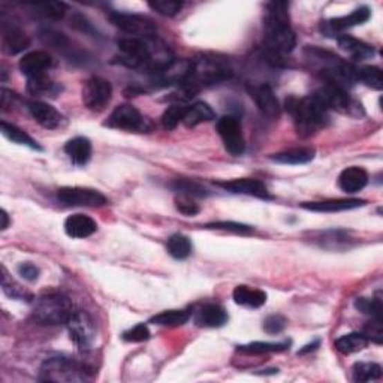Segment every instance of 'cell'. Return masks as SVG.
<instances>
[{
    "mask_svg": "<svg viewBox=\"0 0 383 383\" xmlns=\"http://www.w3.org/2000/svg\"><path fill=\"white\" fill-rule=\"evenodd\" d=\"M368 183V172L359 167H349L339 176V186L346 194H357Z\"/></svg>",
    "mask_w": 383,
    "mask_h": 383,
    "instance_id": "cell-22",
    "label": "cell"
},
{
    "mask_svg": "<svg viewBox=\"0 0 383 383\" xmlns=\"http://www.w3.org/2000/svg\"><path fill=\"white\" fill-rule=\"evenodd\" d=\"M315 96L328 111L334 109V111L340 114H348L353 117L364 115L362 105L348 93V90L326 84L321 90H317Z\"/></svg>",
    "mask_w": 383,
    "mask_h": 383,
    "instance_id": "cell-6",
    "label": "cell"
},
{
    "mask_svg": "<svg viewBox=\"0 0 383 383\" xmlns=\"http://www.w3.org/2000/svg\"><path fill=\"white\" fill-rule=\"evenodd\" d=\"M190 317H194V322L203 328H221L227 322L226 310L218 304L198 306Z\"/></svg>",
    "mask_w": 383,
    "mask_h": 383,
    "instance_id": "cell-17",
    "label": "cell"
},
{
    "mask_svg": "<svg viewBox=\"0 0 383 383\" xmlns=\"http://www.w3.org/2000/svg\"><path fill=\"white\" fill-rule=\"evenodd\" d=\"M288 113L294 118L297 132L303 138L315 135L330 122L328 109L319 102L315 95L306 97H289L286 100Z\"/></svg>",
    "mask_w": 383,
    "mask_h": 383,
    "instance_id": "cell-3",
    "label": "cell"
},
{
    "mask_svg": "<svg viewBox=\"0 0 383 383\" xmlns=\"http://www.w3.org/2000/svg\"><path fill=\"white\" fill-rule=\"evenodd\" d=\"M97 231V223L90 216L72 214L65 221V232L71 239H87Z\"/></svg>",
    "mask_w": 383,
    "mask_h": 383,
    "instance_id": "cell-21",
    "label": "cell"
},
{
    "mask_svg": "<svg viewBox=\"0 0 383 383\" xmlns=\"http://www.w3.org/2000/svg\"><path fill=\"white\" fill-rule=\"evenodd\" d=\"M214 117H216V114L213 111V108L208 104L203 102V100H198V102L187 106L183 123L187 127H195L200 123L214 120Z\"/></svg>",
    "mask_w": 383,
    "mask_h": 383,
    "instance_id": "cell-29",
    "label": "cell"
},
{
    "mask_svg": "<svg viewBox=\"0 0 383 383\" xmlns=\"http://www.w3.org/2000/svg\"><path fill=\"white\" fill-rule=\"evenodd\" d=\"M263 35L267 47L272 54H286L295 48L297 36L289 24L288 3L271 2L267 5Z\"/></svg>",
    "mask_w": 383,
    "mask_h": 383,
    "instance_id": "cell-2",
    "label": "cell"
},
{
    "mask_svg": "<svg viewBox=\"0 0 383 383\" xmlns=\"http://www.w3.org/2000/svg\"><path fill=\"white\" fill-rule=\"evenodd\" d=\"M74 310V306L65 295L47 294L35 301L33 319L41 325L68 324Z\"/></svg>",
    "mask_w": 383,
    "mask_h": 383,
    "instance_id": "cell-4",
    "label": "cell"
},
{
    "mask_svg": "<svg viewBox=\"0 0 383 383\" xmlns=\"http://www.w3.org/2000/svg\"><path fill=\"white\" fill-rule=\"evenodd\" d=\"M247 90L262 114L270 118H277L280 115V104L268 84H250Z\"/></svg>",
    "mask_w": 383,
    "mask_h": 383,
    "instance_id": "cell-16",
    "label": "cell"
},
{
    "mask_svg": "<svg viewBox=\"0 0 383 383\" xmlns=\"http://www.w3.org/2000/svg\"><path fill=\"white\" fill-rule=\"evenodd\" d=\"M234 301L236 304L250 307V308H259L267 303V294L261 289H254L250 286L240 285L234 289Z\"/></svg>",
    "mask_w": 383,
    "mask_h": 383,
    "instance_id": "cell-26",
    "label": "cell"
},
{
    "mask_svg": "<svg viewBox=\"0 0 383 383\" xmlns=\"http://www.w3.org/2000/svg\"><path fill=\"white\" fill-rule=\"evenodd\" d=\"M368 339L364 334L359 333H351L342 335L340 339H337L334 346L335 349L339 351L343 355H351V353H357L364 351L368 346Z\"/></svg>",
    "mask_w": 383,
    "mask_h": 383,
    "instance_id": "cell-30",
    "label": "cell"
},
{
    "mask_svg": "<svg viewBox=\"0 0 383 383\" xmlns=\"http://www.w3.org/2000/svg\"><path fill=\"white\" fill-rule=\"evenodd\" d=\"M30 41L26 33L17 26L3 27L2 33V48L9 56H15L18 53H23L29 48Z\"/></svg>",
    "mask_w": 383,
    "mask_h": 383,
    "instance_id": "cell-23",
    "label": "cell"
},
{
    "mask_svg": "<svg viewBox=\"0 0 383 383\" xmlns=\"http://www.w3.org/2000/svg\"><path fill=\"white\" fill-rule=\"evenodd\" d=\"M290 342H253L249 344H243L239 346V349L241 352H247V353H254V355H261V353H267V352H283L289 349Z\"/></svg>",
    "mask_w": 383,
    "mask_h": 383,
    "instance_id": "cell-36",
    "label": "cell"
},
{
    "mask_svg": "<svg viewBox=\"0 0 383 383\" xmlns=\"http://www.w3.org/2000/svg\"><path fill=\"white\" fill-rule=\"evenodd\" d=\"M171 187L178 195H186L192 198H207L209 195V192L204 186H200L194 180H176L171 183Z\"/></svg>",
    "mask_w": 383,
    "mask_h": 383,
    "instance_id": "cell-38",
    "label": "cell"
},
{
    "mask_svg": "<svg viewBox=\"0 0 383 383\" xmlns=\"http://www.w3.org/2000/svg\"><path fill=\"white\" fill-rule=\"evenodd\" d=\"M190 313L186 312V310H167V312H162L156 316H153L150 319V324L159 325V326H181L189 322Z\"/></svg>",
    "mask_w": 383,
    "mask_h": 383,
    "instance_id": "cell-32",
    "label": "cell"
},
{
    "mask_svg": "<svg viewBox=\"0 0 383 383\" xmlns=\"http://www.w3.org/2000/svg\"><path fill=\"white\" fill-rule=\"evenodd\" d=\"M366 205V200L357 198H346V199H328L319 200V203H304L301 204L304 209L316 213H339L346 212V209H355Z\"/></svg>",
    "mask_w": 383,
    "mask_h": 383,
    "instance_id": "cell-20",
    "label": "cell"
},
{
    "mask_svg": "<svg viewBox=\"0 0 383 383\" xmlns=\"http://www.w3.org/2000/svg\"><path fill=\"white\" fill-rule=\"evenodd\" d=\"M337 42H339V47L343 51L349 53L355 60H367L375 56V48H373L371 45L353 38V36L340 35L339 38H337Z\"/></svg>",
    "mask_w": 383,
    "mask_h": 383,
    "instance_id": "cell-25",
    "label": "cell"
},
{
    "mask_svg": "<svg viewBox=\"0 0 383 383\" xmlns=\"http://www.w3.org/2000/svg\"><path fill=\"white\" fill-rule=\"evenodd\" d=\"M364 335H366L368 340L380 344L382 343V337H383L382 321H379V319H373L371 317V321L367 322V325L364 326Z\"/></svg>",
    "mask_w": 383,
    "mask_h": 383,
    "instance_id": "cell-48",
    "label": "cell"
},
{
    "mask_svg": "<svg viewBox=\"0 0 383 383\" xmlns=\"http://www.w3.org/2000/svg\"><path fill=\"white\" fill-rule=\"evenodd\" d=\"M51 65L53 59L47 51H30L21 57L18 68L27 78H30L45 74V71H48Z\"/></svg>",
    "mask_w": 383,
    "mask_h": 383,
    "instance_id": "cell-19",
    "label": "cell"
},
{
    "mask_svg": "<svg viewBox=\"0 0 383 383\" xmlns=\"http://www.w3.org/2000/svg\"><path fill=\"white\" fill-rule=\"evenodd\" d=\"M83 104L90 111H102L113 96V86L108 80L92 77L83 87Z\"/></svg>",
    "mask_w": 383,
    "mask_h": 383,
    "instance_id": "cell-10",
    "label": "cell"
},
{
    "mask_svg": "<svg viewBox=\"0 0 383 383\" xmlns=\"http://www.w3.org/2000/svg\"><path fill=\"white\" fill-rule=\"evenodd\" d=\"M41 36V41L44 44H47L50 45V47L53 48H56V50H62V51H65L69 48V39L66 38L65 35L60 33V32H56V30H42L39 33Z\"/></svg>",
    "mask_w": 383,
    "mask_h": 383,
    "instance_id": "cell-41",
    "label": "cell"
},
{
    "mask_svg": "<svg viewBox=\"0 0 383 383\" xmlns=\"http://www.w3.org/2000/svg\"><path fill=\"white\" fill-rule=\"evenodd\" d=\"M149 6L163 17H176L183 9V3L174 0H156V2H150Z\"/></svg>",
    "mask_w": 383,
    "mask_h": 383,
    "instance_id": "cell-42",
    "label": "cell"
},
{
    "mask_svg": "<svg viewBox=\"0 0 383 383\" xmlns=\"http://www.w3.org/2000/svg\"><path fill=\"white\" fill-rule=\"evenodd\" d=\"M71 26L74 27V29L80 30V32H84V33H90V35H95V29H93V26L90 24L87 21V18L83 17V15H80V14H75L74 17L71 18Z\"/></svg>",
    "mask_w": 383,
    "mask_h": 383,
    "instance_id": "cell-50",
    "label": "cell"
},
{
    "mask_svg": "<svg viewBox=\"0 0 383 383\" xmlns=\"http://www.w3.org/2000/svg\"><path fill=\"white\" fill-rule=\"evenodd\" d=\"M32 8H35L39 15L51 21L62 20L68 12V5L63 2H36L32 3Z\"/></svg>",
    "mask_w": 383,
    "mask_h": 383,
    "instance_id": "cell-34",
    "label": "cell"
},
{
    "mask_svg": "<svg viewBox=\"0 0 383 383\" xmlns=\"http://www.w3.org/2000/svg\"><path fill=\"white\" fill-rule=\"evenodd\" d=\"M111 23L123 30L124 33L131 35L132 38L140 39H154L156 38L158 29L150 18L140 15V14H126V12H111L109 14Z\"/></svg>",
    "mask_w": 383,
    "mask_h": 383,
    "instance_id": "cell-7",
    "label": "cell"
},
{
    "mask_svg": "<svg viewBox=\"0 0 383 383\" xmlns=\"http://www.w3.org/2000/svg\"><path fill=\"white\" fill-rule=\"evenodd\" d=\"M286 317L281 315H271L263 321L262 328L267 334H280L286 328Z\"/></svg>",
    "mask_w": 383,
    "mask_h": 383,
    "instance_id": "cell-47",
    "label": "cell"
},
{
    "mask_svg": "<svg viewBox=\"0 0 383 383\" xmlns=\"http://www.w3.org/2000/svg\"><path fill=\"white\" fill-rule=\"evenodd\" d=\"M65 153L75 167H84L92 158V142L86 136H75L66 142Z\"/></svg>",
    "mask_w": 383,
    "mask_h": 383,
    "instance_id": "cell-24",
    "label": "cell"
},
{
    "mask_svg": "<svg viewBox=\"0 0 383 383\" xmlns=\"http://www.w3.org/2000/svg\"><path fill=\"white\" fill-rule=\"evenodd\" d=\"M216 129L221 135L226 151L231 153L232 156H241L245 150V142L239 118L234 115H223L217 122Z\"/></svg>",
    "mask_w": 383,
    "mask_h": 383,
    "instance_id": "cell-11",
    "label": "cell"
},
{
    "mask_svg": "<svg viewBox=\"0 0 383 383\" xmlns=\"http://www.w3.org/2000/svg\"><path fill=\"white\" fill-rule=\"evenodd\" d=\"M150 330L149 326L145 324H138L135 325L133 328H131V330H127L123 333V340L124 342H129V343H142V342H147L150 339Z\"/></svg>",
    "mask_w": 383,
    "mask_h": 383,
    "instance_id": "cell-45",
    "label": "cell"
},
{
    "mask_svg": "<svg viewBox=\"0 0 383 383\" xmlns=\"http://www.w3.org/2000/svg\"><path fill=\"white\" fill-rule=\"evenodd\" d=\"M105 126L127 132H147L151 129V123L147 118L129 104L118 105L108 117Z\"/></svg>",
    "mask_w": 383,
    "mask_h": 383,
    "instance_id": "cell-8",
    "label": "cell"
},
{
    "mask_svg": "<svg viewBox=\"0 0 383 383\" xmlns=\"http://www.w3.org/2000/svg\"><path fill=\"white\" fill-rule=\"evenodd\" d=\"M317 346H319V340H315L313 343H310V344L304 346V348L298 352V355H304V353H307V352H310V351H315V349L317 348Z\"/></svg>",
    "mask_w": 383,
    "mask_h": 383,
    "instance_id": "cell-51",
    "label": "cell"
},
{
    "mask_svg": "<svg viewBox=\"0 0 383 383\" xmlns=\"http://www.w3.org/2000/svg\"><path fill=\"white\" fill-rule=\"evenodd\" d=\"M370 17H371L370 9L367 6H359L349 15L337 17V18H331V20L324 21L321 24V32L326 35L328 38H335V35L340 36V33L351 29V27L367 23L370 20ZM339 36H337V38H339Z\"/></svg>",
    "mask_w": 383,
    "mask_h": 383,
    "instance_id": "cell-13",
    "label": "cell"
},
{
    "mask_svg": "<svg viewBox=\"0 0 383 383\" xmlns=\"http://www.w3.org/2000/svg\"><path fill=\"white\" fill-rule=\"evenodd\" d=\"M355 307H357L358 312L368 315L373 319H379L382 321V312H383V303L382 298L376 297V298H358L355 301Z\"/></svg>",
    "mask_w": 383,
    "mask_h": 383,
    "instance_id": "cell-40",
    "label": "cell"
},
{
    "mask_svg": "<svg viewBox=\"0 0 383 383\" xmlns=\"http://www.w3.org/2000/svg\"><path fill=\"white\" fill-rule=\"evenodd\" d=\"M41 382H83L86 380L84 367L66 357H53L45 359L41 371Z\"/></svg>",
    "mask_w": 383,
    "mask_h": 383,
    "instance_id": "cell-5",
    "label": "cell"
},
{
    "mask_svg": "<svg viewBox=\"0 0 383 383\" xmlns=\"http://www.w3.org/2000/svg\"><path fill=\"white\" fill-rule=\"evenodd\" d=\"M27 109L35 118V122L45 129H57L63 123V115L57 109L47 102H42V100H30L27 104Z\"/></svg>",
    "mask_w": 383,
    "mask_h": 383,
    "instance_id": "cell-18",
    "label": "cell"
},
{
    "mask_svg": "<svg viewBox=\"0 0 383 383\" xmlns=\"http://www.w3.org/2000/svg\"><path fill=\"white\" fill-rule=\"evenodd\" d=\"M382 377V367L376 362H357L353 366L355 382H370Z\"/></svg>",
    "mask_w": 383,
    "mask_h": 383,
    "instance_id": "cell-37",
    "label": "cell"
},
{
    "mask_svg": "<svg viewBox=\"0 0 383 383\" xmlns=\"http://www.w3.org/2000/svg\"><path fill=\"white\" fill-rule=\"evenodd\" d=\"M5 271V268H3ZM2 289L5 294L9 297V298H14V299H30L32 295L30 294H27V292L18 285L15 283V281L12 279H8L6 276V272L2 276Z\"/></svg>",
    "mask_w": 383,
    "mask_h": 383,
    "instance_id": "cell-44",
    "label": "cell"
},
{
    "mask_svg": "<svg viewBox=\"0 0 383 383\" xmlns=\"http://www.w3.org/2000/svg\"><path fill=\"white\" fill-rule=\"evenodd\" d=\"M27 92L33 96L56 97L62 92V87L57 83H54L48 75L42 74L27 78Z\"/></svg>",
    "mask_w": 383,
    "mask_h": 383,
    "instance_id": "cell-28",
    "label": "cell"
},
{
    "mask_svg": "<svg viewBox=\"0 0 383 383\" xmlns=\"http://www.w3.org/2000/svg\"><path fill=\"white\" fill-rule=\"evenodd\" d=\"M355 74H357V81H361L366 86L382 90L383 88V78H382V71L377 66L371 65H362L355 68Z\"/></svg>",
    "mask_w": 383,
    "mask_h": 383,
    "instance_id": "cell-33",
    "label": "cell"
},
{
    "mask_svg": "<svg viewBox=\"0 0 383 383\" xmlns=\"http://www.w3.org/2000/svg\"><path fill=\"white\" fill-rule=\"evenodd\" d=\"M68 331L71 340L80 349H88L96 339V326L93 319L84 310H74V313L68 321Z\"/></svg>",
    "mask_w": 383,
    "mask_h": 383,
    "instance_id": "cell-9",
    "label": "cell"
},
{
    "mask_svg": "<svg viewBox=\"0 0 383 383\" xmlns=\"http://www.w3.org/2000/svg\"><path fill=\"white\" fill-rule=\"evenodd\" d=\"M190 68L192 60H172L168 66L160 69L156 74H153V83L156 87H169L176 84L181 86L187 78Z\"/></svg>",
    "mask_w": 383,
    "mask_h": 383,
    "instance_id": "cell-14",
    "label": "cell"
},
{
    "mask_svg": "<svg viewBox=\"0 0 383 383\" xmlns=\"http://www.w3.org/2000/svg\"><path fill=\"white\" fill-rule=\"evenodd\" d=\"M232 75L230 60L217 54H200L192 60V68L185 83L181 84V92L186 97L196 95L200 88L213 86L227 80Z\"/></svg>",
    "mask_w": 383,
    "mask_h": 383,
    "instance_id": "cell-1",
    "label": "cell"
},
{
    "mask_svg": "<svg viewBox=\"0 0 383 383\" xmlns=\"http://www.w3.org/2000/svg\"><path fill=\"white\" fill-rule=\"evenodd\" d=\"M207 230H217V231H226L234 234H252L253 227L239 222H213L207 225Z\"/></svg>",
    "mask_w": 383,
    "mask_h": 383,
    "instance_id": "cell-43",
    "label": "cell"
},
{
    "mask_svg": "<svg viewBox=\"0 0 383 383\" xmlns=\"http://www.w3.org/2000/svg\"><path fill=\"white\" fill-rule=\"evenodd\" d=\"M316 156V150L310 147L303 149H290L277 154H272L271 160H274L281 165H304V163L312 162Z\"/></svg>",
    "mask_w": 383,
    "mask_h": 383,
    "instance_id": "cell-27",
    "label": "cell"
},
{
    "mask_svg": "<svg viewBox=\"0 0 383 383\" xmlns=\"http://www.w3.org/2000/svg\"><path fill=\"white\" fill-rule=\"evenodd\" d=\"M167 249L172 258L186 259L190 256V253H192V243L186 235L176 234V235L169 236Z\"/></svg>",
    "mask_w": 383,
    "mask_h": 383,
    "instance_id": "cell-35",
    "label": "cell"
},
{
    "mask_svg": "<svg viewBox=\"0 0 383 383\" xmlns=\"http://www.w3.org/2000/svg\"><path fill=\"white\" fill-rule=\"evenodd\" d=\"M0 217H2V225H0V230L5 231V230H8V226H9V217H8V213L5 212V209H2V216H0Z\"/></svg>",
    "mask_w": 383,
    "mask_h": 383,
    "instance_id": "cell-52",
    "label": "cell"
},
{
    "mask_svg": "<svg viewBox=\"0 0 383 383\" xmlns=\"http://www.w3.org/2000/svg\"><path fill=\"white\" fill-rule=\"evenodd\" d=\"M0 131H2V135L6 140H9L14 144L18 145H24V147H29L32 150H42L41 145L36 142L30 135H27L20 127H17L15 124H9L6 122L0 123Z\"/></svg>",
    "mask_w": 383,
    "mask_h": 383,
    "instance_id": "cell-31",
    "label": "cell"
},
{
    "mask_svg": "<svg viewBox=\"0 0 383 383\" xmlns=\"http://www.w3.org/2000/svg\"><path fill=\"white\" fill-rule=\"evenodd\" d=\"M186 109H187V106H185L183 104H180V102L167 108L165 113L162 114V118H160L162 126L168 131L176 129V127L178 126V123L183 122Z\"/></svg>",
    "mask_w": 383,
    "mask_h": 383,
    "instance_id": "cell-39",
    "label": "cell"
},
{
    "mask_svg": "<svg viewBox=\"0 0 383 383\" xmlns=\"http://www.w3.org/2000/svg\"><path fill=\"white\" fill-rule=\"evenodd\" d=\"M216 185L227 192H231V194L256 196L261 199L271 198L268 187L263 185V181L256 178H235L230 181H217Z\"/></svg>",
    "mask_w": 383,
    "mask_h": 383,
    "instance_id": "cell-15",
    "label": "cell"
},
{
    "mask_svg": "<svg viewBox=\"0 0 383 383\" xmlns=\"http://www.w3.org/2000/svg\"><path fill=\"white\" fill-rule=\"evenodd\" d=\"M57 199L71 207H104L106 198L99 190L88 187H62L57 190Z\"/></svg>",
    "mask_w": 383,
    "mask_h": 383,
    "instance_id": "cell-12",
    "label": "cell"
},
{
    "mask_svg": "<svg viewBox=\"0 0 383 383\" xmlns=\"http://www.w3.org/2000/svg\"><path fill=\"white\" fill-rule=\"evenodd\" d=\"M176 208L181 214H185L187 217L196 216L200 212L199 205L195 203L194 199H192V196H186V195H178L176 198Z\"/></svg>",
    "mask_w": 383,
    "mask_h": 383,
    "instance_id": "cell-46",
    "label": "cell"
},
{
    "mask_svg": "<svg viewBox=\"0 0 383 383\" xmlns=\"http://www.w3.org/2000/svg\"><path fill=\"white\" fill-rule=\"evenodd\" d=\"M17 271H18V274H20L26 281H36L39 279V274H41V270L30 262L20 263Z\"/></svg>",
    "mask_w": 383,
    "mask_h": 383,
    "instance_id": "cell-49",
    "label": "cell"
}]
</instances>
